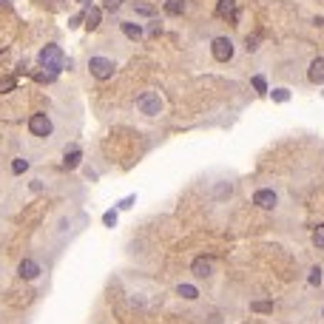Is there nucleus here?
<instances>
[{"instance_id":"nucleus-1","label":"nucleus","mask_w":324,"mask_h":324,"mask_svg":"<svg viewBox=\"0 0 324 324\" xmlns=\"http://www.w3.org/2000/svg\"><path fill=\"white\" fill-rule=\"evenodd\" d=\"M37 63L43 66V69H49V74H57V71L63 69H71V60L63 54L60 46H46V49H40V54H37Z\"/></svg>"},{"instance_id":"nucleus-2","label":"nucleus","mask_w":324,"mask_h":324,"mask_svg":"<svg viewBox=\"0 0 324 324\" xmlns=\"http://www.w3.org/2000/svg\"><path fill=\"white\" fill-rule=\"evenodd\" d=\"M210 54H213V60L216 63H230L236 57V43L230 40L228 35H219L210 40Z\"/></svg>"},{"instance_id":"nucleus-3","label":"nucleus","mask_w":324,"mask_h":324,"mask_svg":"<svg viewBox=\"0 0 324 324\" xmlns=\"http://www.w3.org/2000/svg\"><path fill=\"white\" fill-rule=\"evenodd\" d=\"M162 108H165V103H162V97L157 91H142L140 100H137V111L145 117H159Z\"/></svg>"},{"instance_id":"nucleus-4","label":"nucleus","mask_w":324,"mask_h":324,"mask_svg":"<svg viewBox=\"0 0 324 324\" xmlns=\"http://www.w3.org/2000/svg\"><path fill=\"white\" fill-rule=\"evenodd\" d=\"M88 71H91V77L97 80H111L114 77V60H108V57H88Z\"/></svg>"},{"instance_id":"nucleus-5","label":"nucleus","mask_w":324,"mask_h":324,"mask_svg":"<svg viewBox=\"0 0 324 324\" xmlns=\"http://www.w3.org/2000/svg\"><path fill=\"white\" fill-rule=\"evenodd\" d=\"M29 131L35 134V137H52V120H49V114H32L29 117Z\"/></svg>"},{"instance_id":"nucleus-6","label":"nucleus","mask_w":324,"mask_h":324,"mask_svg":"<svg viewBox=\"0 0 324 324\" xmlns=\"http://www.w3.org/2000/svg\"><path fill=\"white\" fill-rule=\"evenodd\" d=\"M253 205L262 208V210H273L279 205V193L273 191V188H259V191L253 193Z\"/></svg>"},{"instance_id":"nucleus-7","label":"nucleus","mask_w":324,"mask_h":324,"mask_svg":"<svg viewBox=\"0 0 324 324\" xmlns=\"http://www.w3.org/2000/svg\"><path fill=\"white\" fill-rule=\"evenodd\" d=\"M191 273L196 276V279H208L210 273H213V259H205V256H199V259H193Z\"/></svg>"},{"instance_id":"nucleus-8","label":"nucleus","mask_w":324,"mask_h":324,"mask_svg":"<svg viewBox=\"0 0 324 324\" xmlns=\"http://www.w3.org/2000/svg\"><path fill=\"white\" fill-rule=\"evenodd\" d=\"M18 273H20V279L35 281L37 276H40V264H37L35 259H23V262L18 264Z\"/></svg>"},{"instance_id":"nucleus-9","label":"nucleus","mask_w":324,"mask_h":324,"mask_svg":"<svg viewBox=\"0 0 324 324\" xmlns=\"http://www.w3.org/2000/svg\"><path fill=\"white\" fill-rule=\"evenodd\" d=\"M307 80L313 83V86H321L324 83V57H315L310 63V69H307Z\"/></svg>"},{"instance_id":"nucleus-10","label":"nucleus","mask_w":324,"mask_h":324,"mask_svg":"<svg viewBox=\"0 0 324 324\" xmlns=\"http://www.w3.org/2000/svg\"><path fill=\"white\" fill-rule=\"evenodd\" d=\"M120 29H123V35L128 37V40H134V43H137V40H142V35H145L140 23H131V20H123V23H120Z\"/></svg>"},{"instance_id":"nucleus-11","label":"nucleus","mask_w":324,"mask_h":324,"mask_svg":"<svg viewBox=\"0 0 324 324\" xmlns=\"http://www.w3.org/2000/svg\"><path fill=\"white\" fill-rule=\"evenodd\" d=\"M216 15L219 18H233V20H239V12H236V0H219V6H216Z\"/></svg>"},{"instance_id":"nucleus-12","label":"nucleus","mask_w":324,"mask_h":324,"mask_svg":"<svg viewBox=\"0 0 324 324\" xmlns=\"http://www.w3.org/2000/svg\"><path fill=\"white\" fill-rule=\"evenodd\" d=\"M100 18H103V12L100 9H86V29L88 32L100 29Z\"/></svg>"},{"instance_id":"nucleus-13","label":"nucleus","mask_w":324,"mask_h":324,"mask_svg":"<svg viewBox=\"0 0 324 324\" xmlns=\"http://www.w3.org/2000/svg\"><path fill=\"white\" fill-rule=\"evenodd\" d=\"M165 12L171 15V18L182 15V12H185V0H165Z\"/></svg>"},{"instance_id":"nucleus-14","label":"nucleus","mask_w":324,"mask_h":324,"mask_svg":"<svg viewBox=\"0 0 324 324\" xmlns=\"http://www.w3.org/2000/svg\"><path fill=\"white\" fill-rule=\"evenodd\" d=\"M176 293H179L182 298H188V301H193V298L199 296V290L193 287V284H179V287H176Z\"/></svg>"},{"instance_id":"nucleus-15","label":"nucleus","mask_w":324,"mask_h":324,"mask_svg":"<svg viewBox=\"0 0 324 324\" xmlns=\"http://www.w3.org/2000/svg\"><path fill=\"white\" fill-rule=\"evenodd\" d=\"M134 12H137V15H145V18L157 15V9H154L151 3H140V0H134Z\"/></svg>"},{"instance_id":"nucleus-16","label":"nucleus","mask_w":324,"mask_h":324,"mask_svg":"<svg viewBox=\"0 0 324 324\" xmlns=\"http://www.w3.org/2000/svg\"><path fill=\"white\" fill-rule=\"evenodd\" d=\"M80 159H83V154L74 148L71 154H66V168H77V165H80Z\"/></svg>"},{"instance_id":"nucleus-17","label":"nucleus","mask_w":324,"mask_h":324,"mask_svg":"<svg viewBox=\"0 0 324 324\" xmlns=\"http://www.w3.org/2000/svg\"><path fill=\"white\" fill-rule=\"evenodd\" d=\"M273 100H276V103H287V100H290V88H273Z\"/></svg>"},{"instance_id":"nucleus-18","label":"nucleus","mask_w":324,"mask_h":324,"mask_svg":"<svg viewBox=\"0 0 324 324\" xmlns=\"http://www.w3.org/2000/svg\"><path fill=\"white\" fill-rule=\"evenodd\" d=\"M230 193H233V185L225 182V185H219V188H216V193H213V196H216V199H225V196H230Z\"/></svg>"},{"instance_id":"nucleus-19","label":"nucleus","mask_w":324,"mask_h":324,"mask_svg":"<svg viewBox=\"0 0 324 324\" xmlns=\"http://www.w3.org/2000/svg\"><path fill=\"white\" fill-rule=\"evenodd\" d=\"M15 86H18V80H15V77H3V80H0V94H6V91H12Z\"/></svg>"},{"instance_id":"nucleus-20","label":"nucleus","mask_w":324,"mask_h":324,"mask_svg":"<svg viewBox=\"0 0 324 324\" xmlns=\"http://www.w3.org/2000/svg\"><path fill=\"white\" fill-rule=\"evenodd\" d=\"M313 245H315V247H321V250H324V225H321V228H315V230H313Z\"/></svg>"},{"instance_id":"nucleus-21","label":"nucleus","mask_w":324,"mask_h":324,"mask_svg":"<svg viewBox=\"0 0 324 324\" xmlns=\"http://www.w3.org/2000/svg\"><path fill=\"white\" fill-rule=\"evenodd\" d=\"M103 222H105V228H114L117 225V210H108V213L103 216Z\"/></svg>"},{"instance_id":"nucleus-22","label":"nucleus","mask_w":324,"mask_h":324,"mask_svg":"<svg viewBox=\"0 0 324 324\" xmlns=\"http://www.w3.org/2000/svg\"><path fill=\"white\" fill-rule=\"evenodd\" d=\"M253 88L259 91V94H267V83H264V77H253Z\"/></svg>"},{"instance_id":"nucleus-23","label":"nucleus","mask_w":324,"mask_h":324,"mask_svg":"<svg viewBox=\"0 0 324 324\" xmlns=\"http://www.w3.org/2000/svg\"><path fill=\"white\" fill-rule=\"evenodd\" d=\"M26 168H29V162H26V159H15V162H12V171H15V174H23Z\"/></svg>"},{"instance_id":"nucleus-24","label":"nucleus","mask_w":324,"mask_h":324,"mask_svg":"<svg viewBox=\"0 0 324 324\" xmlns=\"http://www.w3.org/2000/svg\"><path fill=\"white\" fill-rule=\"evenodd\" d=\"M123 3H125V0H105L103 6H105V9H108V12H117V9H120V6H123Z\"/></svg>"},{"instance_id":"nucleus-25","label":"nucleus","mask_w":324,"mask_h":324,"mask_svg":"<svg viewBox=\"0 0 324 324\" xmlns=\"http://www.w3.org/2000/svg\"><path fill=\"white\" fill-rule=\"evenodd\" d=\"M310 284H321V270H318V267L310 270Z\"/></svg>"},{"instance_id":"nucleus-26","label":"nucleus","mask_w":324,"mask_h":324,"mask_svg":"<svg viewBox=\"0 0 324 324\" xmlns=\"http://www.w3.org/2000/svg\"><path fill=\"white\" fill-rule=\"evenodd\" d=\"M259 37H247V52H256V49H259Z\"/></svg>"},{"instance_id":"nucleus-27","label":"nucleus","mask_w":324,"mask_h":324,"mask_svg":"<svg viewBox=\"0 0 324 324\" xmlns=\"http://www.w3.org/2000/svg\"><path fill=\"white\" fill-rule=\"evenodd\" d=\"M131 202H134V196H125V199L120 202V208H131Z\"/></svg>"},{"instance_id":"nucleus-28","label":"nucleus","mask_w":324,"mask_h":324,"mask_svg":"<svg viewBox=\"0 0 324 324\" xmlns=\"http://www.w3.org/2000/svg\"><path fill=\"white\" fill-rule=\"evenodd\" d=\"M77 3H88V0H77Z\"/></svg>"}]
</instances>
